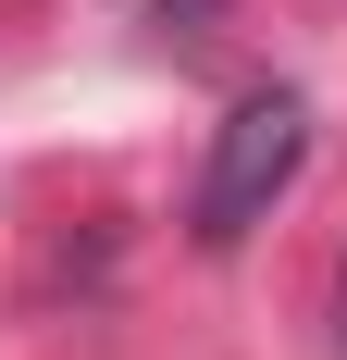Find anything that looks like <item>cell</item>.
I'll list each match as a JSON object with an SVG mask.
<instances>
[{
    "mask_svg": "<svg viewBox=\"0 0 347 360\" xmlns=\"http://www.w3.org/2000/svg\"><path fill=\"white\" fill-rule=\"evenodd\" d=\"M310 162V100L298 87H248L223 124H211V162H199V249H236L248 224H273V199L298 186Z\"/></svg>",
    "mask_w": 347,
    "mask_h": 360,
    "instance_id": "cell-1",
    "label": "cell"
},
{
    "mask_svg": "<svg viewBox=\"0 0 347 360\" xmlns=\"http://www.w3.org/2000/svg\"><path fill=\"white\" fill-rule=\"evenodd\" d=\"M335 335H347V274H335Z\"/></svg>",
    "mask_w": 347,
    "mask_h": 360,
    "instance_id": "cell-2",
    "label": "cell"
}]
</instances>
